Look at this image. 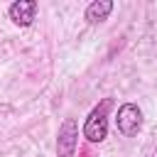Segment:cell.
I'll return each instance as SVG.
<instances>
[{
	"label": "cell",
	"instance_id": "6da1fadb",
	"mask_svg": "<svg viewBox=\"0 0 157 157\" xmlns=\"http://www.w3.org/2000/svg\"><path fill=\"white\" fill-rule=\"evenodd\" d=\"M113 108V101L110 98H103L88 115H86V120H83V125H81V135L88 140V142H93V145H98V142H103L105 137H108V110Z\"/></svg>",
	"mask_w": 157,
	"mask_h": 157
},
{
	"label": "cell",
	"instance_id": "7a4b0ae2",
	"mask_svg": "<svg viewBox=\"0 0 157 157\" xmlns=\"http://www.w3.org/2000/svg\"><path fill=\"white\" fill-rule=\"evenodd\" d=\"M115 128L123 137L137 135L140 128H142V110L135 103H123L118 108V115H115Z\"/></svg>",
	"mask_w": 157,
	"mask_h": 157
},
{
	"label": "cell",
	"instance_id": "3957f363",
	"mask_svg": "<svg viewBox=\"0 0 157 157\" xmlns=\"http://www.w3.org/2000/svg\"><path fill=\"white\" fill-rule=\"evenodd\" d=\"M76 147H78V123L76 118H66L59 125L56 157H76Z\"/></svg>",
	"mask_w": 157,
	"mask_h": 157
},
{
	"label": "cell",
	"instance_id": "277c9868",
	"mask_svg": "<svg viewBox=\"0 0 157 157\" xmlns=\"http://www.w3.org/2000/svg\"><path fill=\"white\" fill-rule=\"evenodd\" d=\"M37 2L34 0H15L10 7H7V15L10 20L17 25V27H29L37 17Z\"/></svg>",
	"mask_w": 157,
	"mask_h": 157
},
{
	"label": "cell",
	"instance_id": "5b68a950",
	"mask_svg": "<svg viewBox=\"0 0 157 157\" xmlns=\"http://www.w3.org/2000/svg\"><path fill=\"white\" fill-rule=\"evenodd\" d=\"M113 0H93L88 7H86V12H83V17H86V22L88 25H101L103 20H108V15L113 12Z\"/></svg>",
	"mask_w": 157,
	"mask_h": 157
}]
</instances>
